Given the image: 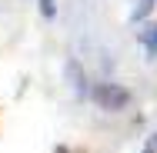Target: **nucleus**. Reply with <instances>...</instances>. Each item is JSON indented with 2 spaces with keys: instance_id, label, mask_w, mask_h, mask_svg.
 Listing matches in <instances>:
<instances>
[{
  "instance_id": "obj_1",
  "label": "nucleus",
  "mask_w": 157,
  "mask_h": 153,
  "mask_svg": "<svg viewBox=\"0 0 157 153\" xmlns=\"http://www.w3.org/2000/svg\"><path fill=\"white\" fill-rule=\"evenodd\" d=\"M94 103L100 110H107V113H121L130 107V90H127L124 83H114V80H104V83H97L94 87Z\"/></svg>"
},
{
  "instance_id": "obj_2",
  "label": "nucleus",
  "mask_w": 157,
  "mask_h": 153,
  "mask_svg": "<svg viewBox=\"0 0 157 153\" xmlns=\"http://www.w3.org/2000/svg\"><path fill=\"white\" fill-rule=\"evenodd\" d=\"M137 40H140V47H144V53H147L151 60H157V24H147L144 30L137 33Z\"/></svg>"
},
{
  "instance_id": "obj_3",
  "label": "nucleus",
  "mask_w": 157,
  "mask_h": 153,
  "mask_svg": "<svg viewBox=\"0 0 157 153\" xmlns=\"http://www.w3.org/2000/svg\"><path fill=\"white\" fill-rule=\"evenodd\" d=\"M67 73L74 77V90H77V97H84V93H87V77H80V73H77V63H70V67H67Z\"/></svg>"
},
{
  "instance_id": "obj_4",
  "label": "nucleus",
  "mask_w": 157,
  "mask_h": 153,
  "mask_svg": "<svg viewBox=\"0 0 157 153\" xmlns=\"http://www.w3.org/2000/svg\"><path fill=\"white\" fill-rule=\"evenodd\" d=\"M151 10H154V0H140V3L134 7V13H130V20L137 24V20H144V17H147Z\"/></svg>"
},
{
  "instance_id": "obj_5",
  "label": "nucleus",
  "mask_w": 157,
  "mask_h": 153,
  "mask_svg": "<svg viewBox=\"0 0 157 153\" xmlns=\"http://www.w3.org/2000/svg\"><path fill=\"white\" fill-rule=\"evenodd\" d=\"M40 13H44L47 20H54V17H57V7H54V0H40Z\"/></svg>"
},
{
  "instance_id": "obj_6",
  "label": "nucleus",
  "mask_w": 157,
  "mask_h": 153,
  "mask_svg": "<svg viewBox=\"0 0 157 153\" xmlns=\"http://www.w3.org/2000/svg\"><path fill=\"white\" fill-rule=\"evenodd\" d=\"M147 150H157V133L151 137V143H147Z\"/></svg>"
},
{
  "instance_id": "obj_7",
  "label": "nucleus",
  "mask_w": 157,
  "mask_h": 153,
  "mask_svg": "<svg viewBox=\"0 0 157 153\" xmlns=\"http://www.w3.org/2000/svg\"><path fill=\"white\" fill-rule=\"evenodd\" d=\"M147 153H154V150H147Z\"/></svg>"
}]
</instances>
